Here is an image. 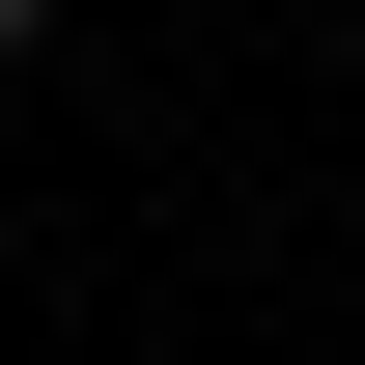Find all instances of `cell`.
<instances>
[{"mask_svg": "<svg viewBox=\"0 0 365 365\" xmlns=\"http://www.w3.org/2000/svg\"><path fill=\"white\" fill-rule=\"evenodd\" d=\"M29 29H56V0H0V56H29Z\"/></svg>", "mask_w": 365, "mask_h": 365, "instance_id": "obj_1", "label": "cell"}]
</instances>
